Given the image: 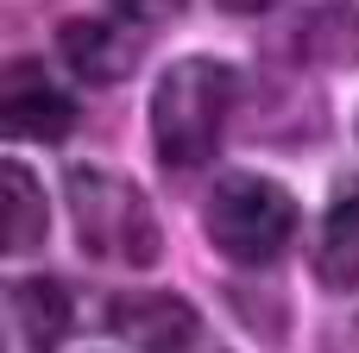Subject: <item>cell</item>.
Here are the masks:
<instances>
[{
    "instance_id": "obj_1",
    "label": "cell",
    "mask_w": 359,
    "mask_h": 353,
    "mask_svg": "<svg viewBox=\"0 0 359 353\" xmlns=\"http://www.w3.org/2000/svg\"><path fill=\"white\" fill-rule=\"evenodd\" d=\"M233 101H240L233 63H221V57H183V63H170L158 76V88H151V107H145L158 164L177 171V177L202 171L221 152Z\"/></svg>"
},
{
    "instance_id": "obj_2",
    "label": "cell",
    "mask_w": 359,
    "mask_h": 353,
    "mask_svg": "<svg viewBox=\"0 0 359 353\" xmlns=\"http://www.w3.org/2000/svg\"><path fill=\"white\" fill-rule=\"evenodd\" d=\"M63 202L76 221V240L95 265L114 272H151L164 259V234L158 215L145 202V189L126 171H101V164H76L63 177Z\"/></svg>"
},
{
    "instance_id": "obj_3",
    "label": "cell",
    "mask_w": 359,
    "mask_h": 353,
    "mask_svg": "<svg viewBox=\"0 0 359 353\" xmlns=\"http://www.w3.org/2000/svg\"><path fill=\"white\" fill-rule=\"evenodd\" d=\"M202 227H208V246L246 272L259 265H278L290 246H297V227H303V208L297 196L278 183V177H252V171H227L215 177L208 202H202Z\"/></svg>"
},
{
    "instance_id": "obj_4",
    "label": "cell",
    "mask_w": 359,
    "mask_h": 353,
    "mask_svg": "<svg viewBox=\"0 0 359 353\" xmlns=\"http://www.w3.org/2000/svg\"><path fill=\"white\" fill-rule=\"evenodd\" d=\"M0 133L32 145H63L76 133V101L50 82L44 63H13L0 76Z\"/></svg>"
},
{
    "instance_id": "obj_5",
    "label": "cell",
    "mask_w": 359,
    "mask_h": 353,
    "mask_svg": "<svg viewBox=\"0 0 359 353\" xmlns=\"http://www.w3.org/2000/svg\"><path fill=\"white\" fill-rule=\"evenodd\" d=\"M107 328L133 353H189L202 341V316L177 291H126V297H114Z\"/></svg>"
},
{
    "instance_id": "obj_6",
    "label": "cell",
    "mask_w": 359,
    "mask_h": 353,
    "mask_svg": "<svg viewBox=\"0 0 359 353\" xmlns=\"http://www.w3.org/2000/svg\"><path fill=\"white\" fill-rule=\"evenodd\" d=\"M57 57L76 82L88 88H114L139 69V32L126 25H107V19H69L57 32Z\"/></svg>"
},
{
    "instance_id": "obj_7",
    "label": "cell",
    "mask_w": 359,
    "mask_h": 353,
    "mask_svg": "<svg viewBox=\"0 0 359 353\" xmlns=\"http://www.w3.org/2000/svg\"><path fill=\"white\" fill-rule=\"evenodd\" d=\"M44 234H50V202H44L38 177L19 158H6L0 164V253L6 259H32L44 246Z\"/></svg>"
},
{
    "instance_id": "obj_8",
    "label": "cell",
    "mask_w": 359,
    "mask_h": 353,
    "mask_svg": "<svg viewBox=\"0 0 359 353\" xmlns=\"http://www.w3.org/2000/svg\"><path fill=\"white\" fill-rule=\"evenodd\" d=\"M13 328H19V347L25 353H50L69 341L76 328V303L57 278H19L13 284Z\"/></svg>"
},
{
    "instance_id": "obj_9",
    "label": "cell",
    "mask_w": 359,
    "mask_h": 353,
    "mask_svg": "<svg viewBox=\"0 0 359 353\" xmlns=\"http://www.w3.org/2000/svg\"><path fill=\"white\" fill-rule=\"evenodd\" d=\"M316 278L328 291H359V196H341L316 240Z\"/></svg>"
},
{
    "instance_id": "obj_10",
    "label": "cell",
    "mask_w": 359,
    "mask_h": 353,
    "mask_svg": "<svg viewBox=\"0 0 359 353\" xmlns=\"http://www.w3.org/2000/svg\"><path fill=\"white\" fill-rule=\"evenodd\" d=\"M297 51H303V63H328V69L359 63V13L353 6H316V13H303L297 19Z\"/></svg>"
},
{
    "instance_id": "obj_11",
    "label": "cell",
    "mask_w": 359,
    "mask_h": 353,
    "mask_svg": "<svg viewBox=\"0 0 359 353\" xmlns=\"http://www.w3.org/2000/svg\"><path fill=\"white\" fill-rule=\"evenodd\" d=\"M107 6H114L120 19H133V25H151V32H158V25H170L189 0H107Z\"/></svg>"
},
{
    "instance_id": "obj_12",
    "label": "cell",
    "mask_w": 359,
    "mask_h": 353,
    "mask_svg": "<svg viewBox=\"0 0 359 353\" xmlns=\"http://www.w3.org/2000/svg\"><path fill=\"white\" fill-rule=\"evenodd\" d=\"M215 6H227V13H265V6H278V0H215Z\"/></svg>"
}]
</instances>
